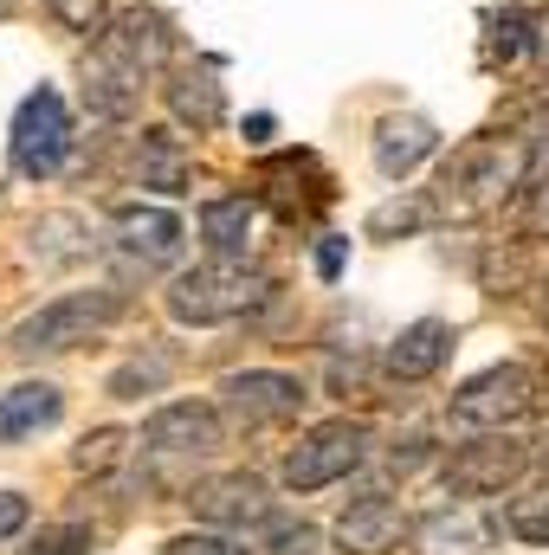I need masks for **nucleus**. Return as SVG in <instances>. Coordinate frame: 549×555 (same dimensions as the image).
Wrapping results in <instances>:
<instances>
[{"label":"nucleus","instance_id":"nucleus-25","mask_svg":"<svg viewBox=\"0 0 549 555\" xmlns=\"http://www.w3.org/2000/svg\"><path fill=\"white\" fill-rule=\"evenodd\" d=\"M124 459H130V433H124V426H98V433L78 439L72 472H78V478H104V472H117Z\"/></svg>","mask_w":549,"mask_h":555},{"label":"nucleus","instance_id":"nucleus-35","mask_svg":"<svg viewBox=\"0 0 549 555\" xmlns=\"http://www.w3.org/2000/svg\"><path fill=\"white\" fill-rule=\"evenodd\" d=\"M426 459H433V439H426V433H408V439H395V452H388V465H395L401 478H408V472H420Z\"/></svg>","mask_w":549,"mask_h":555},{"label":"nucleus","instance_id":"nucleus-15","mask_svg":"<svg viewBox=\"0 0 549 555\" xmlns=\"http://www.w3.org/2000/svg\"><path fill=\"white\" fill-rule=\"evenodd\" d=\"M401 537H413V524L388 498H356L336 517V550L343 555H388V550H401Z\"/></svg>","mask_w":549,"mask_h":555},{"label":"nucleus","instance_id":"nucleus-3","mask_svg":"<svg viewBox=\"0 0 549 555\" xmlns=\"http://www.w3.org/2000/svg\"><path fill=\"white\" fill-rule=\"evenodd\" d=\"M117 317H124V291L117 284H104V291H65V297L39 304L33 317H20L7 349L13 356H65L78 343H91L98 330H111Z\"/></svg>","mask_w":549,"mask_h":555},{"label":"nucleus","instance_id":"nucleus-20","mask_svg":"<svg viewBox=\"0 0 549 555\" xmlns=\"http://www.w3.org/2000/svg\"><path fill=\"white\" fill-rule=\"evenodd\" d=\"M26 253H33V266L65 272V266H85V259L98 253V240H91V227H85L78 214H39V220L26 227Z\"/></svg>","mask_w":549,"mask_h":555},{"label":"nucleus","instance_id":"nucleus-2","mask_svg":"<svg viewBox=\"0 0 549 555\" xmlns=\"http://www.w3.org/2000/svg\"><path fill=\"white\" fill-rule=\"evenodd\" d=\"M272 291H278L272 272H259V266H246V259H207V266H194V272L175 278V284L162 291V304H168L175 323L207 330V323H240V317L266 310Z\"/></svg>","mask_w":549,"mask_h":555},{"label":"nucleus","instance_id":"nucleus-40","mask_svg":"<svg viewBox=\"0 0 549 555\" xmlns=\"http://www.w3.org/2000/svg\"><path fill=\"white\" fill-rule=\"evenodd\" d=\"M0 13H13V0H0Z\"/></svg>","mask_w":549,"mask_h":555},{"label":"nucleus","instance_id":"nucleus-26","mask_svg":"<svg viewBox=\"0 0 549 555\" xmlns=\"http://www.w3.org/2000/svg\"><path fill=\"white\" fill-rule=\"evenodd\" d=\"M505 530H511L518 543H549V485H537V491H518V498H511Z\"/></svg>","mask_w":549,"mask_h":555},{"label":"nucleus","instance_id":"nucleus-39","mask_svg":"<svg viewBox=\"0 0 549 555\" xmlns=\"http://www.w3.org/2000/svg\"><path fill=\"white\" fill-rule=\"evenodd\" d=\"M246 142H272V117L259 111V117H246Z\"/></svg>","mask_w":549,"mask_h":555},{"label":"nucleus","instance_id":"nucleus-6","mask_svg":"<svg viewBox=\"0 0 549 555\" xmlns=\"http://www.w3.org/2000/svg\"><path fill=\"white\" fill-rule=\"evenodd\" d=\"M65 149H72V111L52 85H39L20 111H13V137H7V155H13V175L26 181H46L65 168Z\"/></svg>","mask_w":549,"mask_h":555},{"label":"nucleus","instance_id":"nucleus-10","mask_svg":"<svg viewBox=\"0 0 549 555\" xmlns=\"http://www.w3.org/2000/svg\"><path fill=\"white\" fill-rule=\"evenodd\" d=\"M188 504H194V517L214 524V530H266V524L278 517L259 472H220V478H201V485L188 491Z\"/></svg>","mask_w":549,"mask_h":555},{"label":"nucleus","instance_id":"nucleus-22","mask_svg":"<svg viewBox=\"0 0 549 555\" xmlns=\"http://www.w3.org/2000/svg\"><path fill=\"white\" fill-rule=\"evenodd\" d=\"M59 414H65V395L52 382H20V388L0 395V439L7 446L13 439H33V433H46Z\"/></svg>","mask_w":549,"mask_h":555},{"label":"nucleus","instance_id":"nucleus-5","mask_svg":"<svg viewBox=\"0 0 549 555\" xmlns=\"http://www.w3.org/2000/svg\"><path fill=\"white\" fill-rule=\"evenodd\" d=\"M369 452H375L369 420H323V426H310V433L284 452V485H291V491H323V485H343V478H349Z\"/></svg>","mask_w":549,"mask_h":555},{"label":"nucleus","instance_id":"nucleus-28","mask_svg":"<svg viewBox=\"0 0 549 555\" xmlns=\"http://www.w3.org/2000/svg\"><path fill=\"white\" fill-rule=\"evenodd\" d=\"M46 13L65 33H78V39H104V26H111V7L104 0H46Z\"/></svg>","mask_w":549,"mask_h":555},{"label":"nucleus","instance_id":"nucleus-24","mask_svg":"<svg viewBox=\"0 0 549 555\" xmlns=\"http://www.w3.org/2000/svg\"><path fill=\"white\" fill-rule=\"evenodd\" d=\"M168 375H175V356H168V349H149V356L124 362V369L111 375V401H142V395H162V388H168Z\"/></svg>","mask_w":549,"mask_h":555},{"label":"nucleus","instance_id":"nucleus-31","mask_svg":"<svg viewBox=\"0 0 549 555\" xmlns=\"http://www.w3.org/2000/svg\"><path fill=\"white\" fill-rule=\"evenodd\" d=\"M518 227L531 233V240H549V168L524 188V207H518Z\"/></svg>","mask_w":549,"mask_h":555},{"label":"nucleus","instance_id":"nucleus-16","mask_svg":"<svg viewBox=\"0 0 549 555\" xmlns=\"http://www.w3.org/2000/svg\"><path fill=\"white\" fill-rule=\"evenodd\" d=\"M446 356H452V323L420 317L382 349V369H388V382H426V375H439Z\"/></svg>","mask_w":549,"mask_h":555},{"label":"nucleus","instance_id":"nucleus-18","mask_svg":"<svg viewBox=\"0 0 549 555\" xmlns=\"http://www.w3.org/2000/svg\"><path fill=\"white\" fill-rule=\"evenodd\" d=\"M253 233H259V207L246 194H214L201 207V246H207V259H246Z\"/></svg>","mask_w":549,"mask_h":555},{"label":"nucleus","instance_id":"nucleus-30","mask_svg":"<svg viewBox=\"0 0 549 555\" xmlns=\"http://www.w3.org/2000/svg\"><path fill=\"white\" fill-rule=\"evenodd\" d=\"M162 555H253V550L233 543V530H188V537H168Z\"/></svg>","mask_w":549,"mask_h":555},{"label":"nucleus","instance_id":"nucleus-38","mask_svg":"<svg viewBox=\"0 0 549 555\" xmlns=\"http://www.w3.org/2000/svg\"><path fill=\"white\" fill-rule=\"evenodd\" d=\"M531 65H537V78L549 85V7L537 13V33H531Z\"/></svg>","mask_w":549,"mask_h":555},{"label":"nucleus","instance_id":"nucleus-13","mask_svg":"<svg viewBox=\"0 0 549 555\" xmlns=\"http://www.w3.org/2000/svg\"><path fill=\"white\" fill-rule=\"evenodd\" d=\"M498 524L472 504H439L413 524V555H485Z\"/></svg>","mask_w":549,"mask_h":555},{"label":"nucleus","instance_id":"nucleus-32","mask_svg":"<svg viewBox=\"0 0 549 555\" xmlns=\"http://www.w3.org/2000/svg\"><path fill=\"white\" fill-rule=\"evenodd\" d=\"M518 137H524V149H531V168L544 175V168H549V98H544V104H531V111H524Z\"/></svg>","mask_w":549,"mask_h":555},{"label":"nucleus","instance_id":"nucleus-29","mask_svg":"<svg viewBox=\"0 0 549 555\" xmlns=\"http://www.w3.org/2000/svg\"><path fill=\"white\" fill-rule=\"evenodd\" d=\"M91 543H98V530L78 524V517H65V524H46V530L33 537V555H85Z\"/></svg>","mask_w":549,"mask_h":555},{"label":"nucleus","instance_id":"nucleus-7","mask_svg":"<svg viewBox=\"0 0 549 555\" xmlns=\"http://www.w3.org/2000/svg\"><path fill=\"white\" fill-rule=\"evenodd\" d=\"M531 439L518 433H472L452 459H446V491L459 498H491V491H511L524 472H531Z\"/></svg>","mask_w":549,"mask_h":555},{"label":"nucleus","instance_id":"nucleus-12","mask_svg":"<svg viewBox=\"0 0 549 555\" xmlns=\"http://www.w3.org/2000/svg\"><path fill=\"white\" fill-rule=\"evenodd\" d=\"M142 78H149V72H142L137 59H124L117 46L98 39V46L85 52V72H78V85H85V111L104 117V124H130V117L142 111Z\"/></svg>","mask_w":549,"mask_h":555},{"label":"nucleus","instance_id":"nucleus-33","mask_svg":"<svg viewBox=\"0 0 549 555\" xmlns=\"http://www.w3.org/2000/svg\"><path fill=\"white\" fill-rule=\"evenodd\" d=\"M266 530H272V550L266 555H317V530H310V524H266Z\"/></svg>","mask_w":549,"mask_h":555},{"label":"nucleus","instance_id":"nucleus-1","mask_svg":"<svg viewBox=\"0 0 549 555\" xmlns=\"http://www.w3.org/2000/svg\"><path fill=\"white\" fill-rule=\"evenodd\" d=\"M524 175H531V149H524V137L459 142V149L446 155V168H439V188H433L439 220H478V214L505 207V201L524 188Z\"/></svg>","mask_w":549,"mask_h":555},{"label":"nucleus","instance_id":"nucleus-11","mask_svg":"<svg viewBox=\"0 0 549 555\" xmlns=\"http://www.w3.org/2000/svg\"><path fill=\"white\" fill-rule=\"evenodd\" d=\"M220 439H227V426H220V408H207V401H168L142 426L149 459H207V452H220Z\"/></svg>","mask_w":549,"mask_h":555},{"label":"nucleus","instance_id":"nucleus-14","mask_svg":"<svg viewBox=\"0 0 549 555\" xmlns=\"http://www.w3.org/2000/svg\"><path fill=\"white\" fill-rule=\"evenodd\" d=\"M162 104H168V117L188 124L194 137H207V130L227 124V91H220V78H214L207 65H175L168 85H162Z\"/></svg>","mask_w":549,"mask_h":555},{"label":"nucleus","instance_id":"nucleus-36","mask_svg":"<svg viewBox=\"0 0 549 555\" xmlns=\"http://www.w3.org/2000/svg\"><path fill=\"white\" fill-rule=\"evenodd\" d=\"M343 266H349V240H323V246H317V278H323V284H336Z\"/></svg>","mask_w":549,"mask_h":555},{"label":"nucleus","instance_id":"nucleus-34","mask_svg":"<svg viewBox=\"0 0 549 555\" xmlns=\"http://www.w3.org/2000/svg\"><path fill=\"white\" fill-rule=\"evenodd\" d=\"M518 278H524V266H518V253H511V259H505L498 246L485 253V291H491V297H518V291H511Z\"/></svg>","mask_w":549,"mask_h":555},{"label":"nucleus","instance_id":"nucleus-8","mask_svg":"<svg viewBox=\"0 0 549 555\" xmlns=\"http://www.w3.org/2000/svg\"><path fill=\"white\" fill-rule=\"evenodd\" d=\"M188 246V227L168 214V207H149V201H130L111 214V253L124 272H168Z\"/></svg>","mask_w":549,"mask_h":555},{"label":"nucleus","instance_id":"nucleus-17","mask_svg":"<svg viewBox=\"0 0 549 555\" xmlns=\"http://www.w3.org/2000/svg\"><path fill=\"white\" fill-rule=\"evenodd\" d=\"M104 46H117L124 59H137L142 72H162V65L175 59V26H168L155 7H124V13H111Z\"/></svg>","mask_w":549,"mask_h":555},{"label":"nucleus","instance_id":"nucleus-9","mask_svg":"<svg viewBox=\"0 0 549 555\" xmlns=\"http://www.w3.org/2000/svg\"><path fill=\"white\" fill-rule=\"evenodd\" d=\"M304 382L297 375H278V369H240V375H227L220 382V408L233 414V426H291V420L304 414Z\"/></svg>","mask_w":549,"mask_h":555},{"label":"nucleus","instance_id":"nucleus-21","mask_svg":"<svg viewBox=\"0 0 549 555\" xmlns=\"http://www.w3.org/2000/svg\"><path fill=\"white\" fill-rule=\"evenodd\" d=\"M130 168H137V188H155V194H188V149L168 137V130H142L137 149H130Z\"/></svg>","mask_w":549,"mask_h":555},{"label":"nucleus","instance_id":"nucleus-4","mask_svg":"<svg viewBox=\"0 0 549 555\" xmlns=\"http://www.w3.org/2000/svg\"><path fill=\"white\" fill-rule=\"evenodd\" d=\"M531 408H537V375H531L524 362H498V369L472 375L465 388H452L446 420H452L459 433H511Z\"/></svg>","mask_w":549,"mask_h":555},{"label":"nucleus","instance_id":"nucleus-41","mask_svg":"<svg viewBox=\"0 0 549 555\" xmlns=\"http://www.w3.org/2000/svg\"><path fill=\"white\" fill-rule=\"evenodd\" d=\"M544 310H549V297H544Z\"/></svg>","mask_w":549,"mask_h":555},{"label":"nucleus","instance_id":"nucleus-37","mask_svg":"<svg viewBox=\"0 0 549 555\" xmlns=\"http://www.w3.org/2000/svg\"><path fill=\"white\" fill-rule=\"evenodd\" d=\"M13 530H26V498H20V491H0V543H7Z\"/></svg>","mask_w":549,"mask_h":555},{"label":"nucleus","instance_id":"nucleus-27","mask_svg":"<svg viewBox=\"0 0 549 555\" xmlns=\"http://www.w3.org/2000/svg\"><path fill=\"white\" fill-rule=\"evenodd\" d=\"M531 33H537V20H524V13H498V20H491V39H485V59H491V65L524 59V52H531Z\"/></svg>","mask_w":549,"mask_h":555},{"label":"nucleus","instance_id":"nucleus-19","mask_svg":"<svg viewBox=\"0 0 549 555\" xmlns=\"http://www.w3.org/2000/svg\"><path fill=\"white\" fill-rule=\"evenodd\" d=\"M439 149V130L426 124V117H413V111H401V117H382L375 124V168L388 175V181H408L413 168L426 162Z\"/></svg>","mask_w":549,"mask_h":555},{"label":"nucleus","instance_id":"nucleus-23","mask_svg":"<svg viewBox=\"0 0 549 555\" xmlns=\"http://www.w3.org/2000/svg\"><path fill=\"white\" fill-rule=\"evenodd\" d=\"M439 220V201L433 194H395L369 214V240H401V233H426Z\"/></svg>","mask_w":549,"mask_h":555}]
</instances>
